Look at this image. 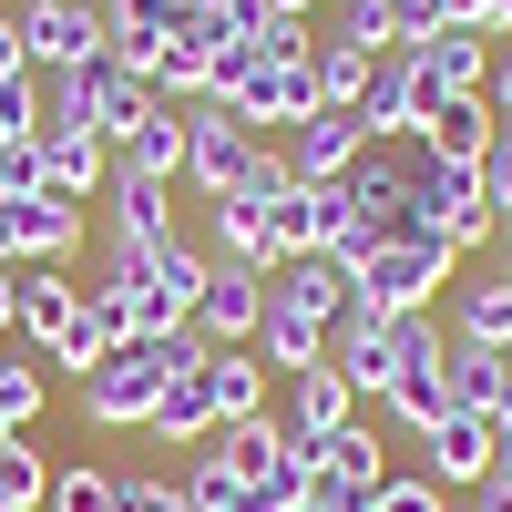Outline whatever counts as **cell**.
I'll return each instance as SVG.
<instances>
[{
	"mask_svg": "<svg viewBox=\"0 0 512 512\" xmlns=\"http://www.w3.org/2000/svg\"><path fill=\"white\" fill-rule=\"evenodd\" d=\"M410 451H420L410 472L441 482V492H482V482H492V420H472V410H451L441 431H420Z\"/></svg>",
	"mask_w": 512,
	"mask_h": 512,
	"instance_id": "cell-16",
	"label": "cell"
},
{
	"mask_svg": "<svg viewBox=\"0 0 512 512\" xmlns=\"http://www.w3.org/2000/svg\"><path fill=\"white\" fill-rule=\"evenodd\" d=\"M441 113V93L420 82L410 52H379L369 62V93H359V123H369V144H420V123Z\"/></svg>",
	"mask_w": 512,
	"mask_h": 512,
	"instance_id": "cell-8",
	"label": "cell"
},
{
	"mask_svg": "<svg viewBox=\"0 0 512 512\" xmlns=\"http://www.w3.org/2000/svg\"><path fill=\"white\" fill-rule=\"evenodd\" d=\"M21 195H41V134L31 144H0V205H21Z\"/></svg>",
	"mask_w": 512,
	"mask_h": 512,
	"instance_id": "cell-42",
	"label": "cell"
},
{
	"mask_svg": "<svg viewBox=\"0 0 512 512\" xmlns=\"http://www.w3.org/2000/svg\"><path fill=\"white\" fill-rule=\"evenodd\" d=\"M164 236H185L175 226V185L113 154V175H103V246H164Z\"/></svg>",
	"mask_w": 512,
	"mask_h": 512,
	"instance_id": "cell-9",
	"label": "cell"
},
{
	"mask_svg": "<svg viewBox=\"0 0 512 512\" xmlns=\"http://www.w3.org/2000/svg\"><path fill=\"white\" fill-rule=\"evenodd\" d=\"M441 379H451V410H472V420H502V410H512V369H502L492 349H461V338H451Z\"/></svg>",
	"mask_w": 512,
	"mask_h": 512,
	"instance_id": "cell-28",
	"label": "cell"
},
{
	"mask_svg": "<svg viewBox=\"0 0 512 512\" xmlns=\"http://www.w3.org/2000/svg\"><path fill=\"white\" fill-rule=\"evenodd\" d=\"M492 359H502V369H512V338H502V349H492Z\"/></svg>",
	"mask_w": 512,
	"mask_h": 512,
	"instance_id": "cell-51",
	"label": "cell"
},
{
	"mask_svg": "<svg viewBox=\"0 0 512 512\" xmlns=\"http://www.w3.org/2000/svg\"><path fill=\"white\" fill-rule=\"evenodd\" d=\"M297 512H328V502H318V492H308V502H297Z\"/></svg>",
	"mask_w": 512,
	"mask_h": 512,
	"instance_id": "cell-50",
	"label": "cell"
},
{
	"mask_svg": "<svg viewBox=\"0 0 512 512\" xmlns=\"http://www.w3.org/2000/svg\"><path fill=\"white\" fill-rule=\"evenodd\" d=\"M328 226H338V185H287L267 205V267H287V256H328Z\"/></svg>",
	"mask_w": 512,
	"mask_h": 512,
	"instance_id": "cell-19",
	"label": "cell"
},
{
	"mask_svg": "<svg viewBox=\"0 0 512 512\" xmlns=\"http://www.w3.org/2000/svg\"><path fill=\"white\" fill-rule=\"evenodd\" d=\"M0 267H11V246H0Z\"/></svg>",
	"mask_w": 512,
	"mask_h": 512,
	"instance_id": "cell-52",
	"label": "cell"
},
{
	"mask_svg": "<svg viewBox=\"0 0 512 512\" xmlns=\"http://www.w3.org/2000/svg\"><path fill=\"white\" fill-rule=\"evenodd\" d=\"M492 134H502L492 103H482V93H461V103H441L431 123H420V154H431V164H482V154H492Z\"/></svg>",
	"mask_w": 512,
	"mask_h": 512,
	"instance_id": "cell-26",
	"label": "cell"
},
{
	"mask_svg": "<svg viewBox=\"0 0 512 512\" xmlns=\"http://www.w3.org/2000/svg\"><path fill=\"white\" fill-rule=\"evenodd\" d=\"M492 482H512V410L492 420Z\"/></svg>",
	"mask_w": 512,
	"mask_h": 512,
	"instance_id": "cell-46",
	"label": "cell"
},
{
	"mask_svg": "<svg viewBox=\"0 0 512 512\" xmlns=\"http://www.w3.org/2000/svg\"><path fill=\"white\" fill-rule=\"evenodd\" d=\"M154 103H164V93H154L144 72H123L113 52H103L93 72H82V113H93V134H103V144H123V134H134V123H144Z\"/></svg>",
	"mask_w": 512,
	"mask_h": 512,
	"instance_id": "cell-22",
	"label": "cell"
},
{
	"mask_svg": "<svg viewBox=\"0 0 512 512\" xmlns=\"http://www.w3.org/2000/svg\"><path fill=\"white\" fill-rule=\"evenodd\" d=\"M175 11H185V21H216V11H226V0H175Z\"/></svg>",
	"mask_w": 512,
	"mask_h": 512,
	"instance_id": "cell-48",
	"label": "cell"
},
{
	"mask_svg": "<svg viewBox=\"0 0 512 512\" xmlns=\"http://www.w3.org/2000/svg\"><path fill=\"white\" fill-rule=\"evenodd\" d=\"M175 482H185V502H195V512H246V472H236V461H226L216 441H195Z\"/></svg>",
	"mask_w": 512,
	"mask_h": 512,
	"instance_id": "cell-33",
	"label": "cell"
},
{
	"mask_svg": "<svg viewBox=\"0 0 512 512\" xmlns=\"http://www.w3.org/2000/svg\"><path fill=\"white\" fill-rule=\"evenodd\" d=\"M52 502V461L31 451V431H0V512H41Z\"/></svg>",
	"mask_w": 512,
	"mask_h": 512,
	"instance_id": "cell-34",
	"label": "cell"
},
{
	"mask_svg": "<svg viewBox=\"0 0 512 512\" xmlns=\"http://www.w3.org/2000/svg\"><path fill=\"white\" fill-rule=\"evenodd\" d=\"M41 512H113V472H103V461H62Z\"/></svg>",
	"mask_w": 512,
	"mask_h": 512,
	"instance_id": "cell-37",
	"label": "cell"
},
{
	"mask_svg": "<svg viewBox=\"0 0 512 512\" xmlns=\"http://www.w3.org/2000/svg\"><path fill=\"white\" fill-rule=\"evenodd\" d=\"M267 390H277V369L256 359V349H205V400H216V431L267 420Z\"/></svg>",
	"mask_w": 512,
	"mask_h": 512,
	"instance_id": "cell-23",
	"label": "cell"
},
{
	"mask_svg": "<svg viewBox=\"0 0 512 512\" xmlns=\"http://www.w3.org/2000/svg\"><path fill=\"white\" fill-rule=\"evenodd\" d=\"M185 31L175 0H103V41H113V62L123 72H154V52Z\"/></svg>",
	"mask_w": 512,
	"mask_h": 512,
	"instance_id": "cell-24",
	"label": "cell"
},
{
	"mask_svg": "<svg viewBox=\"0 0 512 512\" xmlns=\"http://www.w3.org/2000/svg\"><path fill=\"white\" fill-rule=\"evenodd\" d=\"M113 512H195L185 482H164V472H113Z\"/></svg>",
	"mask_w": 512,
	"mask_h": 512,
	"instance_id": "cell-39",
	"label": "cell"
},
{
	"mask_svg": "<svg viewBox=\"0 0 512 512\" xmlns=\"http://www.w3.org/2000/svg\"><path fill=\"white\" fill-rule=\"evenodd\" d=\"M328 369L349 379L359 400H379V390H390V379H400V349H390V318H379V308H359V297H349V308H338V328H328Z\"/></svg>",
	"mask_w": 512,
	"mask_h": 512,
	"instance_id": "cell-17",
	"label": "cell"
},
{
	"mask_svg": "<svg viewBox=\"0 0 512 512\" xmlns=\"http://www.w3.org/2000/svg\"><path fill=\"white\" fill-rule=\"evenodd\" d=\"M185 369H205V338L195 328H175V338H123V349L103 369H82L72 390H82V420H93V431H144L154 400L175 390Z\"/></svg>",
	"mask_w": 512,
	"mask_h": 512,
	"instance_id": "cell-2",
	"label": "cell"
},
{
	"mask_svg": "<svg viewBox=\"0 0 512 512\" xmlns=\"http://www.w3.org/2000/svg\"><path fill=\"white\" fill-rule=\"evenodd\" d=\"M144 431H154V451H195V441H216V400H205V369H185L175 390L154 400V420H144Z\"/></svg>",
	"mask_w": 512,
	"mask_h": 512,
	"instance_id": "cell-29",
	"label": "cell"
},
{
	"mask_svg": "<svg viewBox=\"0 0 512 512\" xmlns=\"http://www.w3.org/2000/svg\"><path fill=\"white\" fill-rule=\"evenodd\" d=\"M482 103H492V123L512 134V52H492V82H482Z\"/></svg>",
	"mask_w": 512,
	"mask_h": 512,
	"instance_id": "cell-45",
	"label": "cell"
},
{
	"mask_svg": "<svg viewBox=\"0 0 512 512\" xmlns=\"http://www.w3.org/2000/svg\"><path fill=\"white\" fill-rule=\"evenodd\" d=\"M256 308H267V267L205 256V297H195V338L205 349H256Z\"/></svg>",
	"mask_w": 512,
	"mask_h": 512,
	"instance_id": "cell-11",
	"label": "cell"
},
{
	"mask_svg": "<svg viewBox=\"0 0 512 512\" xmlns=\"http://www.w3.org/2000/svg\"><path fill=\"white\" fill-rule=\"evenodd\" d=\"M277 154H287V175H297V185H338V175L369 154V123H359L349 103H318L308 123H287V134H277Z\"/></svg>",
	"mask_w": 512,
	"mask_h": 512,
	"instance_id": "cell-12",
	"label": "cell"
},
{
	"mask_svg": "<svg viewBox=\"0 0 512 512\" xmlns=\"http://www.w3.org/2000/svg\"><path fill=\"white\" fill-rule=\"evenodd\" d=\"M472 512H512V482H482V492H472Z\"/></svg>",
	"mask_w": 512,
	"mask_h": 512,
	"instance_id": "cell-47",
	"label": "cell"
},
{
	"mask_svg": "<svg viewBox=\"0 0 512 512\" xmlns=\"http://www.w3.org/2000/svg\"><path fill=\"white\" fill-rule=\"evenodd\" d=\"M41 134V93L31 82H0V144H31Z\"/></svg>",
	"mask_w": 512,
	"mask_h": 512,
	"instance_id": "cell-43",
	"label": "cell"
},
{
	"mask_svg": "<svg viewBox=\"0 0 512 512\" xmlns=\"http://www.w3.org/2000/svg\"><path fill=\"white\" fill-rule=\"evenodd\" d=\"M297 502H308V461H297V451H277L267 472L246 482V512H297Z\"/></svg>",
	"mask_w": 512,
	"mask_h": 512,
	"instance_id": "cell-38",
	"label": "cell"
},
{
	"mask_svg": "<svg viewBox=\"0 0 512 512\" xmlns=\"http://www.w3.org/2000/svg\"><path fill=\"white\" fill-rule=\"evenodd\" d=\"M256 11H267V0H256Z\"/></svg>",
	"mask_w": 512,
	"mask_h": 512,
	"instance_id": "cell-53",
	"label": "cell"
},
{
	"mask_svg": "<svg viewBox=\"0 0 512 512\" xmlns=\"http://www.w3.org/2000/svg\"><path fill=\"white\" fill-rule=\"evenodd\" d=\"M103 175H113V144L93 123H62V134H41V185L72 195V205H103Z\"/></svg>",
	"mask_w": 512,
	"mask_h": 512,
	"instance_id": "cell-20",
	"label": "cell"
},
{
	"mask_svg": "<svg viewBox=\"0 0 512 512\" xmlns=\"http://www.w3.org/2000/svg\"><path fill=\"white\" fill-rule=\"evenodd\" d=\"M451 277H461V246L451 236H420V226H390V246L359 267V308H379V318H400V308H441L451 297Z\"/></svg>",
	"mask_w": 512,
	"mask_h": 512,
	"instance_id": "cell-3",
	"label": "cell"
},
{
	"mask_svg": "<svg viewBox=\"0 0 512 512\" xmlns=\"http://www.w3.org/2000/svg\"><path fill=\"white\" fill-rule=\"evenodd\" d=\"M379 420H390L400 441L441 431V420H451V379H441V369H420V379H390V390H379Z\"/></svg>",
	"mask_w": 512,
	"mask_h": 512,
	"instance_id": "cell-32",
	"label": "cell"
},
{
	"mask_svg": "<svg viewBox=\"0 0 512 512\" xmlns=\"http://www.w3.org/2000/svg\"><path fill=\"white\" fill-rule=\"evenodd\" d=\"M502 256H512V246H502Z\"/></svg>",
	"mask_w": 512,
	"mask_h": 512,
	"instance_id": "cell-54",
	"label": "cell"
},
{
	"mask_svg": "<svg viewBox=\"0 0 512 512\" xmlns=\"http://www.w3.org/2000/svg\"><path fill=\"white\" fill-rule=\"evenodd\" d=\"M256 154H267V134H256L246 113H226L216 93H195L185 103V185L216 205V195H236L246 175H256Z\"/></svg>",
	"mask_w": 512,
	"mask_h": 512,
	"instance_id": "cell-5",
	"label": "cell"
},
{
	"mask_svg": "<svg viewBox=\"0 0 512 512\" xmlns=\"http://www.w3.org/2000/svg\"><path fill=\"white\" fill-rule=\"evenodd\" d=\"M492 41H512V0H492Z\"/></svg>",
	"mask_w": 512,
	"mask_h": 512,
	"instance_id": "cell-49",
	"label": "cell"
},
{
	"mask_svg": "<svg viewBox=\"0 0 512 512\" xmlns=\"http://www.w3.org/2000/svg\"><path fill=\"white\" fill-rule=\"evenodd\" d=\"M82 216L93 205H72V195H21V205H0V246H11V267H62V256L82 246Z\"/></svg>",
	"mask_w": 512,
	"mask_h": 512,
	"instance_id": "cell-13",
	"label": "cell"
},
{
	"mask_svg": "<svg viewBox=\"0 0 512 512\" xmlns=\"http://www.w3.org/2000/svg\"><path fill=\"white\" fill-rule=\"evenodd\" d=\"M0 82H31V41H21V11H0Z\"/></svg>",
	"mask_w": 512,
	"mask_h": 512,
	"instance_id": "cell-44",
	"label": "cell"
},
{
	"mask_svg": "<svg viewBox=\"0 0 512 512\" xmlns=\"http://www.w3.org/2000/svg\"><path fill=\"white\" fill-rule=\"evenodd\" d=\"M400 226L451 236L461 256H492V246H502V236H492V205H482V164H431V154H420V164H410V205H400Z\"/></svg>",
	"mask_w": 512,
	"mask_h": 512,
	"instance_id": "cell-4",
	"label": "cell"
},
{
	"mask_svg": "<svg viewBox=\"0 0 512 512\" xmlns=\"http://www.w3.org/2000/svg\"><path fill=\"white\" fill-rule=\"evenodd\" d=\"M482 205H492V236L512 246V134H492V154H482Z\"/></svg>",
	"mask_w": 512,
	"mask_h": 512,
	"instance_id": "cell-40",
	"label": "cell"
},
{
	"mask_svg": "<svg viewBox=\"0 0 512 512\" xmlns=\"http://www.w3.org/2000/svg\"><path fill=\"white\" fill-rule=\"evenodd\" d=\"M328 41H349V52H410V0H328Z\"/></svg>",
	"mask_w": 512,
	"mask_h": 512,
	"instance_id": "cell-27",
	"label": "cell"
},
{
	"mask_svg": "<svg viewBox=\"0 0 512 512\" xmlns=\"http://www.w3.org/2000/svg\"><path fill=\"white\" fill-rule=\"evenodd\" d=\"M123 338H134V328H123V297H113V287H82V318H72V338L52 349V369H72V379H82V369H103Z\"/></svg>",
	"mask_w": 512,
	"mask_h": 512,
	"instance_id": "cell-25",
	"label": "cell"
},
{
	"mask_svg": "<svg viewBox=\"0 0 512 512\" xmlns=\"http://www.w3.org/2000/svg\"><path fill=\"white\" fill-rule=\"evenodd\" d=\"M41 410H52V379H41L31 359H11V349H0V431H31Z\"/></svg>",
	"mask_w": 512,
	"mask_h": 512,
	"instance_id": "cell-35",
	"label": "cell"
},
{
	"mask_svg": "<svg viewBox=\"0 0 512 512\" xmlns=\"http://www.w3.org/2000/svg\"><path fill=\"white\" fill-rule=\"evenodd\" d=\"M369 512H451V492H441V482H420V472H390Z\"/></svg>",
	"mask_w": 512,
	"mask_h": 512,
	"instance_id": "cell-41",
	"label": "cell"
},
{
	"mask_svg": "<svg viewBox=\"0 0 512 512\" xmlns=\"http://www.w3.org/2000/svg\"><path fill=\"white\" fill-rule=\"evenodd\" d=\"M113 154H123V164H144V175H164V185H185V103H154Z\"/></svg>",
	"mask_w": 512,
	"mask_h": 512,
	"instance_id": "cell-30",
	"label": "cell"
},
{
	"mask_svg": "<svg viewBox=\"0 0 512 512\" xmlns=\"http://www.w3.org/2000/svg\"><path fill=\"white\" fill-rule=\"evenodd\" d=\"M93 287L123 297V328H134V338H175V328H195L205 246H195V236H164V246H103Z\"/></svg>",
	"mask_w": 512,
	"mask_h": 512,
	"instance_id": "cell-1",
	"label": "cell"
},
{
	"mask_svg": "<svg viewBox=\"0 0 512 512\" xmlns=\"http://www.w3.org/2000/svg\"><path fill=\"white\" fill-rule=\"evenodd\" d=\"M410 164H420V144H369L349 175H338V226L390 236V226H400V205H410Z\"/></svg>",
	"mask_w": 512,
	"mask_h": 512,
	"instance_id": "cell-7",
	"label": "cell"
},
{
	"mask_svg": "<svg viewBox=\"0 0 512 512\" xmlns=\"http://www.w3.org/2000/svg\"><path fill=\"white\" fill-rule=\"evenodd\" d=\"M441 328L461 338V349H502V338H512V256H502V246L482 256V267H461V277H451Z\"/></svg>",
	"mask_w": 512,
	"mask_h": 512,
	"instance_id": "cell-10",
	"label": "cell"
},
{
	"mask_svg": "<svg viewBox=\"0 0 512 512\" xmlns=\"http://www.w3.org/2000/svg\"><path fill=\"white\" fill-rule=\"evenodd\" d=\"M72 318H82V277L72 267H11V328L31 338L41 359L72 338Z\"/></svg>",
	"mask_w": 512,
	"mask_h": 512,
	"instance_id": "cell-15",
	"label": "cell"
},
{
	"mask_svg": "<svg viewBox=\"0 0 512 512\" xmlns=\"http://www.w3.org/2000/svg\"><path fill=\"white\" fill-rule=\"evenodd\" d=\"M21 41H31V72H93L113 52L103 0H21Z\"/></svg>",
	"mask_w": 512,
	"mask_h": 512,
	"instance_id": "cell-6",
	"label": "cell"
},
{
	"mask_svg": "<svg viewBox=\"0 0 512 512\" xmlns=\"http://www.w3.org/2000/svg\"><path fill=\"white\" fill-rule=\"evenodd\" d=\"M410 62H420V82H431L441 103H461V93H482V82H492V31L441 21L431 41H410Z\"/></svg>",
	"mask_w": 512,
	"mask_h": 512,
	"instance_id": "cell-18",
	"label": "cell"
},
{
	"mask_svg": "<svg viewBox=\"0 0 512 512\" xmlns=\"http://www.w3.org/2000/svg\"><path fill=\"white\" fill-rule=\"evenodd\" d=\"M359 410H369V400H359V390H349V379H338L328 359L287 379V441H328V431H349Z\"/></svg>",
	"mask_w": 512,
	"mask_h": 512,
	"instance_id": "cell-21",
	"label": "cell"
},
{
	"mask_svg": "<svg viewBox=\"0 0 512 512\" xmlns=\"http://www.w3.org/2000/svg\"><path fill=\"white\" fill-rule=\"evenodd\" d=\"M256 359H267V369H287V379L328 359V318H318L297 287H277V267H267V308H256Z\"/></svg>",
	"mask_w": 512,
	"mask_h": 512,
	"instance_id": "cell-14",
	"label": "cell"
},
{
	"mask_svg": "<svg viewBox=\"0 0 512 512\" xmlns=\"http://www.w3.org/2000/svg\"><path fill=\"white\" fill-rule=\"evenodd\" d=\"M205 256L267 267V205H246V195H216V205H205Z\"/></svg>",
	"mask_w": 512,
	"mask_h": 512,
	"instance_id": "cell-31",
	"label": "cell"
},
{
	"mask_svg": "<svg viewBox=\"0 0 512 512\" xmlns=\"http://www.w3.org/2000/svg\"><path fill=\"white\" fill-rule=\"evenodd\" d=\"M308 72H318V103H349V113H359V93H369V52H349V41L318 31V62H308Z\"/></svg>",
	"mask_w": 512,
	"mask_h": 512,
	"instance_id": "cell-36",
	"label": "cell"
}]
</instances>
